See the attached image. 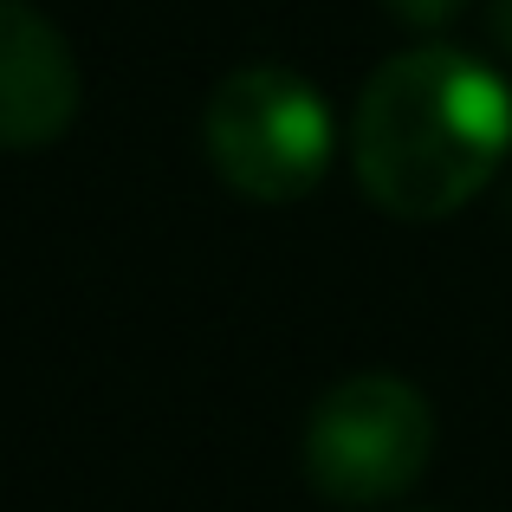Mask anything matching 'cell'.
Listing matches in <instances>:
<instances>
[{
    "instance_id": "6",
    "label": "cell",
    "mask_w": 512,
    "mask_h": 512,
    "mask_svg": "<svg viewBox=\"0 0 512 512\" xmlns=\"http://www.w3.org/2000/svg\"><path fill=\"white\" fill-rule=\"evenodd\" d=\"M487 26H493V39L512 52V0H487Z\"/></svg>"
},
{
    "instance_id": "5",
    "label": "cell",
    "mask_w": 512,
    "mask_h": 512,
    "mask_svg": "<svg viewBox=\"0 0 512 512\" xmlns=\"http://www.w3.org/2000/svg\"><path fill=\"white\" fill-rule=\"evenodd\" d=\"M389 20L415 26V33H441V26H454L467 13V0H383Z\"/></svg>"
},
{
    "instance_id": "2",
    "label": "cell",
    "mask_w": 512,
    "mask_h": 512,
    "mask_svg": "<svg viewBox=\"0 0 512 512\" xmlns=\"http://www.w3.org/2000/svg\"><path fill=\"white\" fill-rule=\"evenodd\" d=\"M201 143L234 195L286 208L325 182L338 130H331V104L318 98L312 78L286 72V65H240L214 85L208 111H201Z\"/></svg>"
},
{
    "instance_id": "1",
    "label": "cell",
    "mask_w": 512,
    "mask_h": 512,
    "mask_svg": "<svg viewBox=\"0 0 512 512\" xmlns=\"http://www.w3.org/2000/svg\"><path fill=\"white\" fill-rule=\"evenodd\" d=\"M512 156V91L461 46H409L383 59L350 111V169L370 208L396 221H448Z\"/></svg>"
},
{
    "instance_id": "4",
    "label": "cell",
    "mask_w": 512,
    "mask_h": 512,
    "mask_svg": "<svg viewBox=\"0 0 512 512\" xmlns=\"http://www.w3.org/2000/svg\"><path fill=\"white\" fill-rule=\"evenodd\" d=\"M85 78L65 33L26 0H0V150H46L72 130Z\"/></svg>"
},
{
    "instance_id": "3",
    "label": "cell",
    "mask_w": 512,
    "mask_h": 512,
    "mask_svg": "<svg viewBox=\"0 0 512 512\" xmlns=\"http://www.w3.org/2000/svg\"><path fill=\"white\" fill-rule=\"evenodd\" d=\"M435 409L402 376H344L305 415V480L331 506H389L428 474Z\"/></svg>"
}]
</instances>
